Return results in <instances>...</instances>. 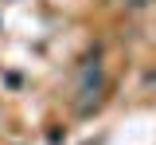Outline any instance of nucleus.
<instances>
[{
    "instance_id": "f257e3e1",
    "label": "nucleus",
    "mask_w": 156,
    "mask_h": 145,
    "mask_svg": "<svg viewBox=\"0 0 156 145\" xmlns=\"http://www.w3.org/2000/svg\"><path fill=\"white\" fill-rule=\"evenodd\" d=\"M144 4H148V0H125V8H129V12H136V8H144Z\"/></svg>"
}]
</instances>
